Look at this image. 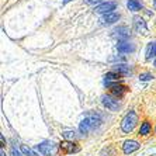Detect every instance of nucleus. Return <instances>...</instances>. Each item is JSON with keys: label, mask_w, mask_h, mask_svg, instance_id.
Instances as JSON below:
<instances>
[{"label": "nucleus", "mask_w": 156, "mask_h": 156, "mask_svg": "<svg viewBox=\"0 0 156 156\" xmlns=\"http://www.w3.org/2000/svg\"><path fill=\"white\" fill-rule=\"evenodd\" d=\"M120 20V14H117V13H108V14H104L101 18H100V21L101 24H113V23L118 21Z\"/></svg>", "instance_id": "obj_9"}, {"label": "nucleus", "mask_w": 156, "mask_h": 156, "mask_svg": "<svg viewBox=\"0 0 156 156\" xmlns=\"http://www.w3.org/2000/svg\"><path fill=\"white\" fill-rule=\"evenodd\" d=\"M151 132V124L148 122V121H145V122H142L141 125V131H139V134L144 135V136H146V135Z\"/></svg>", "instance_id": "obj_15"}, {"label": "nucleus", "mask_w": 156, "mask_h": 156, "mask_svg": "<svg viewBox=\"0 0 156 156\" xmlns=\"http://www.w3.org/2000/svg\"><path fill=\"white\" fill-rule=\"evenodd\" d=\"M117 49H118V52H121V54H129V52L135 51V47H134V44H131V42H128L127 40H124L117 44Z\"/></svg>", "instance_id": "obj_7"}, {"label": "nucleus", "mask_w": 156, "mask_h": 156, "mask_svg": "<svg viewBox=\"0 0 156 156\" xmlns=\"http://www.w3.org/2000/svg\"><path fill=\"white\" fill-rule=\"evenodd\" d=\"M11 155H13V156H23L21 153L18 152V151H17V149H16V148H13V149H11Z\"/></svg>", "instance_id": "obj_20"}, {"label": "nucleus", "mask_w": 156, "mask_h": 156, "mask_svg": "<svg viewBox=\"0 0 156 156\" xmlns=\"http://www.w3.org/2000/svg\"><path fill=\"white\" fill-rule=\"evenodd\" d=\"M152 75H151V73H142L141 76H139V79L141 80H149V79H152Z\"/></svg>", "instance_id": "obj_19"}, {"label": "nucleus", "mask_w": 156, "mask_h": 156, "mask_svg": "<svg viewBox=\"0 0 156 156\" xmlns=\"http://www.w3.org/2000/svg\"><path fill=\"white\" fill-rule=\"evenodd\" d=\"M155 131H156V128H155Z\"/></svg>", "instance_id": "obj_27"}, {"label": "nucleus", "mask_w": 156, "mask_h": 156, "mask_svg": "<svg viewBox=\"0 0 156 156\" xmlns=\"http://www.w3.org/2000/svg\"><path fill=\"white\" fill-rule=\"evenodd\" d=\"M100 124H101V118H100L98 114H89V115L80 122L79 129L82 134H87V132L93 131L94 128H97Z\"/></svg>", "instance_id": "obj_1"}, {"label": "nucleus", "mask_w": 156, "mask_h": 156, "mask_svg": "<svg viewBox=\"0 0 156 156\" xmlns=\"http://www.w3.org/2000/svg\"><path fill=\"white\" fill-rule=\"evenodd\" d=\"M59 148H61L62 153H73V152H79L80 151L79 146L70 141H63L61 145H59Z\"/></svg>", "instance_id": "obj_6"}, {"label": "nucleus", "mask_w": 156, "mask_h": 156, "mask_svg": "<svg viewBox=\"0 0 156 156\" xmlns=\"http://www.w3.org/2000/svg\"><path fill=\"white\" fill-rule=\"evenodd\" d=\"M63 2H65V3H68V2H70V0H63Z\"/></svg>", "instance_id": "obj_24"}, {"label": "nucleus", "mask_w": 156, "mask_h": 156, "mask_svg": "<svg viewBox=\"0 0 156 156\" xmlns=\"http://www.w3.org/2000/svg\"><path fill=\"white\" fill-rule=\"evenodd\" d=\"M136 122H138V115H136V113H135V111H129L127 115L124 117L122 122H121V129H122L124 132H131V131L135 128Z\"/></svg>", "instance_id": "obj_2"}, {"label": "nucleus", "mask_w": 156, "mask_h": 156, "mask_svg": "<svg viewBox=\"0 0 156 156\" xmlns=\"http://www.w3.org/2000/svg\"><path fill=\"white\" fill-rule=\"evenodd\" d=\"M114 37H118L121 41L127 40L129 37V28L128 27H118V28L114 30Z\"/></svg>", "instance_id": "obj_12"}, {"label": "nucleus", "mask_w": 156, "mask_h": 156, "mask_svg": "<svg viewBox=\"0 0 156 156\" xmlns=\"http://www.w3.org/2000/svg\"><path fill=\"white\" fill-rule=\"evenodd\" d=\"M0 156H6V153H4V151H3V149L0 151Z\"/></svg>", "instance_id": "obj_23"}, {"label": "nucleus", "mask_w": 156, "mask_h": 156, "mask_svg": "<svg viewBox=\"0 0 156 156\" xmlns=\"http://www.w3.org/2000/svg\"><path fill=\"white\" fill-rule=\"evenodd\" d=\"M122 149H124V152L128 155V153H132L136 149H139V144L136 141H125L122 145Z\"/></svg>", "instance_id": "obj_10"}, {"label": "nucleus", "mask_w": 156, "mask_h": 156, "mask_svg": "<svg viewBox=\"0 0 156 156\" xmlns=\"http://www.w3.org/2000/svg\"><path fill=\"white\" fill-rule=\"evenodd\" d=\"M35 149L41 153V155L49 156V155H52V153L56 152V145L52 144V142H42V144H40V145H37Z\"/></svg>", "instance_id": "obj_3"}, {"label": "nucleus", "mask_w": 156, "mask_h": 156, "mask_svg": "<svg viewBox=\"0 0 156 156\" xmlns=\"http://www.w3.org/2000/svg\"><path fill=\"white\" fill-rule=\"evenodd\" d=\"M128 9L131 11H139L142 9V4L139 0H129L128 2Z\"/></svg>", "instance_id": "obj_13"}, {"label": "nucleus", "mask_w": 156, "mask_h": 156, "mask_svg": "<svg viewBox=\"0 0 156 156\" xmlns=\"http://www.w3.org/2000/svg\"><path fill=\"white\" fill-rule=\"evenodd\" d=\"M152 56H156V42H151L146 48V59H151Z\"/></svg>", "instance_id": "obj_14"}, {"label": "nucleus", "mask_w": 156, "mask_h": 156, "mask_svg": "<svg viewBox=\"0 0 156 156\" xmlns=\"http://www.w3.org/2000/svg\"><path fill=\"white\" fill-rule=\"evenodd\" d=\"M103 104H104L107 108L111 110V111H117V110L121 107L118 98H114V97H111V96H103Z\"/></svg>", "instance_id": "obj_4"}, {"label": "nucleus", "mask_w": 156, "mask_h": 156, "mask_svg": "<svg viewBox=\"0 0 156 156\" xmlns=\"http://www.w3.org/2000/svg\"><path fill=\"white\" fill-rule=\"evenodd\" d=\"M86 3L89 4H96V3H100V2H103V0H84Z\"/></svg>", "instance_id": "obj_21"}, {"label": "nucleus", "mask_w": 156, "mask_h": 156, "mask_svg": "<svg viewBox=\"0 0 156 156\" xmlns=\"http://www.w3.org/2000/svg\"><path fill=\"white\" fill-rule=\"evenodd\" d=\"M155 66H156V61H155Z\"/></svg>", "instance_id": "obj_26"}, {"label": "nucleus", "mask_w": 156, "mask_h": 156, "mask_svg": "<svg viewBox=\"0 0 156 156\" xmlns=\"http://www.w3.org/2000/svg\"><path fill=\"white\" fill-rule=\"evenodd\" d=\"M20 149H21V152L24 153V155H27V156H38L34 151H31V149H30L28 146H26V145H21L20 146Z\"/></svg>", "instance_id": "obj_17"}, {"label": "nucleus", "mask_w": 156, "mask_h": 156, "mask_svg": "<svg viewBox=\"0 0 156 156\" xmlns=\"http://www.w3.org/2000/svg\"><path fill=\"white\" fill-rule=\"evenodd\" d=\"M114 70L115 72H118V73H128V70H129V68H128L127 65H115L114 66Z\"/></svg>", "instance_id": "obj_18"}, {"label": "nucleus", "mask_w": 156, "mask_h": 156, "mask_svg": "<svg viewBox=\"0 0 156 156\" xmlns=\"http://www.w3.org/2000/svg\"><path fill=\"white\" fill-rule=\"evenodd\" d=\"M155 7H156V2H155Z\"/></svg>", "instance_id": "obj_25"}, {"label": "nucleus", "mask_w": 156, "mask_h": 156, "mask_svg": "<svg viewBox=\"0 0 156 156\" xmlns=\"http://www.w3.org/2000/svg\"><path fill=\"white\" fill-rule=\"evenodd\" d=\"M63 135H65L66 138H72V136H73V138H75V132H65V134H63Z\"/></svg>", "instance_id": "obj_22"}, {"label": "nucleus", "mask_w": 156, "mask_h": 156, "mask_svg": "<svg viewBox=\"0 0 156 156\" xmlns=\"http://www.w3.org/2000/svg\"><path fill=\"white\" fill-rule=\"evenodd\" d=\"M120 79H121V73L110 72L105 75V80H120Z\"/></svg>", "instance_id": "obj_16"}, {"label": "nucleus", "mask_w": 156, "mask_h": 156, "mask_svg": "<svg viewBox=\"0 0 156 156\" xmlns=\"http://www.w3.org/2000/svg\"><path fill=\"white\" fill-rule=\"evenodd\" d=\"M134 26H135V30H136L138 33H142V34H146V33H148L146 23L144 21L141 17H135L134 18Z\"/></svg>", "instance_id": "obj_11"}, {"label": "nucleus", "mask_w": 156, "mask_h": 156, "mask_svg": "<svg viewBox=\"0 0 156 156\" xmlns=\"http://www.w3.org/2000/svg\"><path fill=\"white\" fill-rule=\"evenodd\" d=\"M117 3L115 2H105V3L100 4L96 7V13H100V14H108V13H113V10H115Z\"/></svg>", "instance_id": "obj_5"}, {"label": "nucleus", "mask_w": 156, "mask_h": 156, "mask_svg": "<svg viewBox=\"0 0 156 156\" xmlns=\"http://www.w3.org/2000/svg\"><path fill=\"white\" fill-rule=\"evenodd\" d=\"M110 91H111V94H114L117 98H118L127 93L128 87L122 86V84H111V86H110Z\"/></svg>", "instance_id": "obj_8"}]
</instances>
